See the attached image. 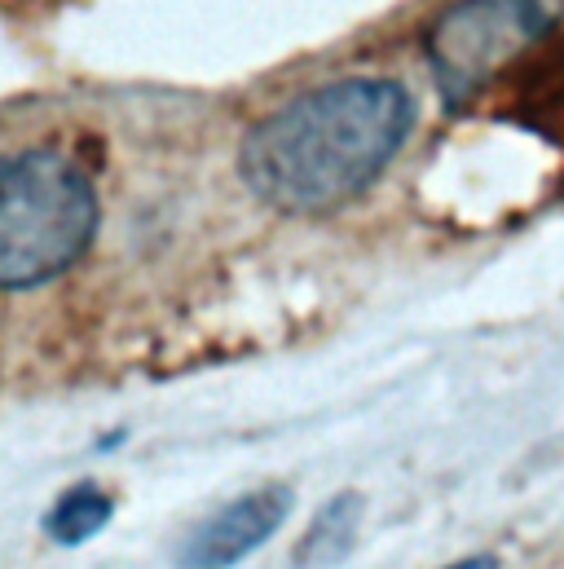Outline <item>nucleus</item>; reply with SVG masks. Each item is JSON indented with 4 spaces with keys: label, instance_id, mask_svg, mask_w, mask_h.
<instances>
[{
    "label": "nucleus",
    "instance_id": "1",
    "mask_svg": "<svg viewBox=\"0 0 564 569\" xmlns=\"http://www.w3.org/2000/svg\"><path fill=\"white\" fill-rule=\"evenodd\" d=\"M415 129V98L389 76H344L270 111L239 150L248 190L286 217H326L362 199Z\"/></svg>",
    "mask_w": 564,
    "mask_h": 569
},
{
    "label": "nucleus",
    "instance_id": "8",
    "mask_svg": "<svg viewBox=\"0 0 564 569\" xmlns=\"http://www.w3.org/2000/svg\"><path fill=\"white\" fill-rule=\"evenodd\" d=\"M13 4H27V0H13Z\"/></svg>",
    "mask_w": 564,
    "mask_h": 569
},
{
    "label": "nucleus",
    "instance_id": "3",
    "mask_svg": "<svg viewBox=\"0 0 564 569\" xmlns=\"http://www.w3.org/2000/svg\"><path fill=\"white\" fill-rule=\"evenodd\" d=\"M564 27V0H454L427 27V58L450 107L476 102Z\"/></svg>",
    "mask_w": 564,
    "mask_h": 569
},
{
    "label": "nucleus",
    "instance_id": "5",
    "mask_svg": "<svg viewBox=\"0 0 564 569\" xmlns=\"http://www.w3.org/2000/svg\"><path fill=\"white\" fill-rule=\"evenodd\" d=\"M362 521H366V499H362L357 490H344V495L326 499V503L313 512V521L304 526L300 543H295V566L300 569L344 566L349 552L357 548Z\"/></svg>",
    "mask_w": 564,
    "mask_h": 569
},
{
    "label": "nucleus",
    "instance_id": "2",
    "mask_svg": "<svg viewBox=\"0 0 564 569\" xmlns=\"http://www.w3.org/2000/svg\"><path fill=\"white\" fill-rule=\"evenodd\" d=\"M98 234V186L71 154L22 146L0 154V291L53 283Z\"/></svg>",
    "mask_w": 564,
    "mask_h": 569
},
{
    "label": "nucleus",
    "instance_id": "6",
    "mask_svg": "<svg viewBox=\"0 0 564 569\" xmlns=\"http://www.w3.org/2000/svg\"><path fill=\"white\" fill-rule=\"evenodd\" d=\"M111 517H115V499L98 481H80L53 499V508L44 512V535L62 548H80L98 539L111 526Z\"/></svg>",
    "mask_w": 564,
    "mask_h": 569
},
{
    "label": "nucleus",
    "instance_id": "7",
    "mask_svg": "<svg viewBox=\"0 0 564 569\" xmlns=\"http://www.w3.org/2000/svg\"><path fill=\"white\" fill-rule=\"evenodd\" d=\"M445 569H498V557H463V561H454Z\"/></svg>",
    "mask_w": 564,
    "mask_h": 569
},
{
    "label": "nucleus",
    "instance_id": "4",
    "mask_svg": "<svg viewBox=\"0 0 564 569\" xmlns=\"http://www.w3.org/2000/svg\"><path fill=\"white\" fill-rule=\"evenodd\" d=\"M291 490L286 486H261L239 495L234 503L208 512L185 530L177 543V569H234L256 548H265L291 517Z\"/></svg>",
    "mask_w": 564,
    "mask_h": 569
}]
</instances>
